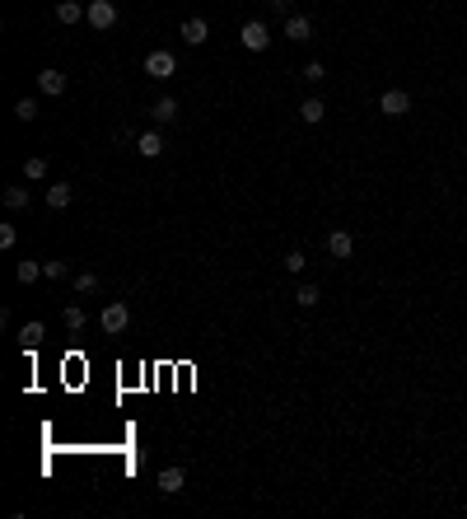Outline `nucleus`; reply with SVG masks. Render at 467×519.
Instances as JSON below:
<instances>
[{"mask_svg":"<svg viewBox=\"0 0 467 519\" xmlns=\"http://www.w3.org/2000/svg\"><path fill=\"white\" fill-rule=\"evenodd\" d=\"M75 290L79 295H99V276H94V271H79V276H75Z\"/></svg>","mask_w":467,"mask_h":519,"instance_id":"412c9836","label":"nucleus"},{"mask_svg":"<svg viewBox=\"0 0 467 519\" xmlns=\"http://www.w3.org/2000/svg\"><path fill=\"white\" fill-rule=\"evenodd\" d=\"M61 318H66L70 332H79V327H84V309H79V305H66V309H61Z\"/></svg>","mask_w":467,"mask_h":519,"instance_id":"aec40b11","label":"nucleus"},{"mask_svg":"<svg viewBox=\"0 0 467 519\" xmlns=\"http://www.w3.org/2000/svg\"><path fill=\"white\" fill-rule=\"evenodd\" d=\"M23 178H28V182L47 178V159L43 155H28V159H23Z\"/></svg>","mask_w":467,"mask_h":519,"instance_id":"dca6fc26","label":"nucleus"},{"mask_svg":"<svg viewBox=\"0 0 467 519\" xmlns=\"http://www.w3.org/2000/svg\"><path fill=\"white\" fill-rule=\"evenodd\" d=\"M463 131H467V117H463Z\"/></svg>","mask_w":467,"mask_h":519,"instance_id":"cd10ccee","label":"nucleus"},{"mask_svg":"<svg viewBox=\"0 0 467 519\" xmlns=\"http://www.w3.org/2000/svg\"><path fill=\"white\" fill-rule=\"evenodd\" d=\"M150 117H155V122H178V99H168V94H164V99H155V108H150Z\"/></svg>","mask_w":467,"mask_h":519,"instance_id":"f8f14e48","label":"nucleus"},{"mask_svg":"<svg viewBox=\"0 0 467 519\" xmlns=\"http://www.w3.org/2000/svg\"><path fill=\"white\" fill-rule=\"evenodd\" d=\"M136 150H141V159L164 155V136H159V131H141V136H136Z\"/></svg>","mask_w":467,"mask_h":519,"instance_id":"9d476101","label":"nucleus"},{"mask_svg":"<svg viewBox=\"0 0 467 519\" xmlns=\"http://www.w3.org/2000/svg\"><path fill=\"white\" fill-rule=\"evenodd\" d=\"M323 244H327V253H332L336 262H346V258H351V253H356V239L346 234V229H332V234H327Z\"/></svg>","mask_w":467,"mask_h":519,"instance_id":"423d86ee","label":"nucleus"},{"mask_svg":"<svg viewBox=\"0 0 467 519\" xmlns=\"http://www.w3.org/2000/svg\"><path fill=\"white\" fill-rule=\"evenodd\" d=\"M304 80H309V84H323V80H327V66H323V61H309V66H304Z\"/></svg>","mask_w":467,"mask_h":519,"instance_id":"5701e85b","label":"nucleus"},{"mask_svg":"<svg viewBox=\"0 0 467 519\" xmlns=\"http://www.w3.org/2000/svg\"><path fill=\"white\" fill-rule=\"evenodd\" d=\"M318 300H323V290H318V285H300V290H295V305H300V309H313Z\"/></svg>","mask_w":467,"mask_h":519,"instance_id":"f3484780","label":"nucleus"},{"mask_svg":"<svg viewBox=\"0 0 467 519\" xmlns=\"http://www.w3.org/2000/svg\"><path fill=\"white\" fill-rule=\"evenodd\" d=\"M43 276H52V281H66V262H43Z\"/></svg>","mask_w":467,"mask_h":519,"instance_id":"a878e982","label":"nucleus"},{"mask_svg":"<svg viewBox=\"0 0 467 519\" xmlns=\"http://www.w3.org/2000/svg\"><path fill=\"white\" fill-rule=\"evenodd\" d=\"M300 117H304V122H323V117H327V103L323 99H304L300 103Z\"/></svg>","mask_w":467,"mask_h":519,"instance_id":"2eb2a0df","label":"nucleus"},{"mask_svg":"<svg viewBox=\"0 0 467 519\" xmlns=\"http://www.w3.org/2000/svg\"><path fill=\"white\" fill-rule=\"evenodd\" d=\"M38 89L43 94H52V99H61V94H66V75H61V70H38Z\"/></svg>","mask_w":467,"mask_h":519,"instance_id":"0eeeda50","label":"nucleus"},{"mask_svg":"<svg viewBox=\"0 0 467 519\" xmlns=\"http://www.w3.org/2000/svg\"><path fill=\"white\" fill-rule=\"evenodd\" d=\"M14 276H19L23 285H33L38 276H43V262H19V267H14Z\"/></svg>","mask_w":467,"mask_h":519,"instance_id":"a211bd4d","label":"nucleus"},{"mask_svg":"<svg viewBox=\"0 0 467 519\" xmlns=\"http://www.w3.org/2000/svg\"><path fill=\"white\" fill-rule=\"evenodd\" d=\"M206 38H211V28H206V19H187V23H182V43H187V47H201V43H206Z\"/></svg>","mask_w":467,"mask_h":519,"instance_id":"ddd939ff","label":"nucleus"},{"mask_svg":"<svg viewBox=\"0 0 467 519\" xmlns=\"http://www.w3.org/2000/svg\"><path fill=\"white\" fill-rule=\"evenodd\" d=\"M14 239H19V234H14V225H0V248H14Z\"/></svg>","mask_w":467,"mask_h":519,"instance_id":"bb28decb","label":"nucleus"},{"mask_svg":"<svg viewBox=\"0 0 467 519\" xmlns=\"http://www.w3.org/2000/svg\"><path fill=\"white\" fill-rule=\"evenodd\" d=\"M5 206H10V211H23V206H28V187H5Z\"/></svg>","mask_w":467,"mask_h":519,"instance_id":"6ab92c4d","label":"nucleus"},{"mask_svg":"<svg viewBox=\"0 0 467 519\" xmlns=\"http://www.w3.org/2000/svg\"><path fill=\"white\" fill-rule=\"evenodd\" d=\"M56 19L61 23H79L84 19V5H79V0H61V5H56Z\"/></svg>","mask_w":467,"mask_h":519,"instance_id":"4468645a","label":"nucleus"},{"mask_svg":"<svg viewBox=\"0 0 467 519\" xmlns=\"http://www.w3.org/2000/svg\"><path fill=\"white\" fill-rule=\"evenodd\" d=\"M14 117H19V122H33V117H38V103L33 99H19V103H14Z\"/></svg>","mask_w":467,"mask_h":519,"instance_id":"4be33fe9","label":"nucleus"},{"mask_svg":"<svg viewBox=\"0 0 467 519\" xmlns=\"http://www.w3.org/2000/svg\"><path fill=\"white\" fill-rule=\"evenodd\" d=\"M285 38H290V43H309V38H313V23L304 19V14H285Z\"/></svg>","mask_w":467,"mask_h":519,"instance_id":"6e6552de","label":"nucleus"},{"mask_svg":"<svg viewBox=\"0 0 467 519\" xmlns=\"http://www.w3.org/2000/svg\"><path fill=\"white\" fill-rule=\"evenodd\" d=\"M23 346H38V342H43V323H23Z\"/></svg>","mask_w":467,"mask_h":519,"instance_id":"b1692460","label":"nucleus"},{"mask_svg":"<svg viewBox=\"0 0 467 519\" xmlns=\"http://www.w3.org/2000/svg\"><path fill=\"white\" fill-rule=\"evenodd\" d=\"M173 70H178L173 52H150V57H145V75H150V80H168Z\"/></svg>","mask_w":467,"mask_h":519,"instance_id":"39448f33","label":"nucleus"},{"mask_svg":"<svg viewBox=\"0 0 467 519\" xmlns=\"http://www.w3.org/2000/svg\"><path fill=\"white\" fill-rule=\"evenodd\" d=\"M378 113H383V117H407V113H412V94L388 89L383 99H378Z\"/></svg>","mask_w":467,"mask_h":519,"instance_id":"20e7f679","label":"nucleus"},{"mask_svg":"<svg viewBox=\"0 0 467 519\" xmlns=\"http://www.w3.org/2000/svg\"><path fill=\"white\" fill-rule=\"evenodd\" d=\"M99 323H103V332H126V323H131V309L122 305V300H112V305H103V314H99Z\"/></svg>","mask_w":467,"mask_h":519,"instance_id":"f03ea898","label":"nucleus"},{"mask_svg":"<svg viewBox=\"0 0 467 519\" xmlns=\"http://www.w3.org/2000/svg\"><path fill=\"white\" fill-rule=\"evenodd\" d=\"M70 202H75V187H70V182H52V187H47V206H52V211H66Z\"/></svg>","mask_w":467,"mask_h":519,"instance_id":"1a4fd4ad","label":"nucleus"},{"mask_svg":"<svg viewBox=\"0 0 467 519\" xmlns=\"http://www.w3.org/2000/svg\"><path fill=\"white\" fill-rule=\"evenodd\" d=\"M285 271H290V276H300V271H304V253H300V248L285 253Z\"/></svg>","mask_w":467,"mask_h":519,"instance_id":"393cba45","label":"nucleus"},{"mask_svg":"<svg viewBox=\"0 0 467 519\" xmlns=\"http://www.w3.org/2000/svg\"><path fill=\"white\" fill-rule=\"evenodd\" d=\"M182 486H187L182 468H164V473H159V491H164V496H178Z\"/></svg>","mask_w":467,"mask_h":519,"instance_id":"9b49d317","label":"nucleus"},{"mask_svg":"<svg viewBox=\"0 0 467 519\" xmlns=\"http://www.w3.org/2000/svg\"><path fill=\"white\" fill-rule=\"evenodd\" d=\"M238 43H243L248 52H267V47H271V33H267V23H262V19H248L243 28H238Z\"/></svg>","mask_w":467,"mask_h":519,"instance_id":"f257e3e1","label":"nucleus"},{"mask_svg":"<svg viewBox=\"0 0 467 519\" xmlns=\"http://www.w3.org/2000/svg\"><path fill=\"white\" fill-rule=\"evenodd\" d=\"M84 19H89L99 33H108L112 23H117V5H112V0H89V5H84Z\"/></svg>","mask_w":467,"mask_h":519,"instance_id":"7ed1b4c3","label":"nucleus"}]
</instances>
